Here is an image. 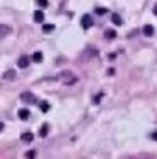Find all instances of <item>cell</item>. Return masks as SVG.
<instances>
[{"mask_svg": "<svg viewBox=\"0 0 157 159\" xmlns=\"http://www.w3.org/2000/svg\"><path fill=\"white\" fill-rule=\"evenodd\" d=\"M61 78H63V81H64L66 85H73V83L78 81V76L73 75V73H69V71H64V73L61 75Z\"/></svg>", "mask_w": 157, "mask_h": 159, "instance_id": "6da1fadb", "label": "cell"}, {"mask_svg": "<svg viewBox=\"0 0 157 159\" xmlns=\"http://www.w3.org/2000/svg\"><path fill=\"white\" fill-rule=\"evenodd\" d=\"M81 25H83V29H89L93 25V19L89 14H85V16L81 17Z\"/></svg>", "mask_w": 157, "mask_h": 159, "instance_id": "7a4b0ae2", "label": "cell"}, {"mask_svg": "<svg viewBox=\"0 0 157 159\" xmlns=\"http://www.w3.org/2000/svg\"><path fill=\"white\" fill-rule=\"evenodd\" d=\"M10 34H12V27H10V25L0 24V39H3V37L10 36Z\"/></svg>", "mask_w": 157, "mask_h": 159, "instance_id": "3957f363", "label": "cell"}, {"mask_svg": "<svg viewBox=\"0 0 157 159\" xmlns=\"http://www.w3.org/2000/svg\"><path fill=\"white\" fill-rule=\"evenodd\" d=\"M142 32H144L145 37H152V36H154V27H152L150 24H145L144 29H142Z\"/></svg>", "mask_w": 157, "mask_h": 159, "instance_id": "277c9868", "label": "cell"}, {"mask_svg": "<svg viewBox=\"0 0 157 159\" xmlns=\"http://www.w3.org/2000/svg\"><path fill=\"white\" fill-rule=\"evenodd\" d=\"M29 117H31L29 108H20V110H19V119H20V120H27Z\"/></svg>", "mask_w": 157, "mask_h": 159, "instance_id": "5b68a950", "label": "cell"}, {"mask_svg": "<svg viewBox=\"0 0 157 159\" xmlns=\"http://www.w3.org/2000/svg\"><path fill=\"white\" fill-rule=\"evenodd\" d=\"M29 63H31V59H29V56H20V58H19V66L20 68H27L29 66Z\"/></svg>", "mask_w": 157, "mask_h": 159, "instance_id": "8992f818", "label": "cell"}, {"mask_svg": "<svg viewBox=\"0 0 157 159\" xmlns=\"http://www.w3.org/2000/svg\"><path fill=\"white\" fill-rule=\"evenodd\" d=\"M34 20L39 22V24H42V22H44V12H42V10H36V12H34Z\"/></svg>", "mask_w": 157, "mask_h": 159, "instance_id": "52a82bcc", "label": "cell"}, {"mask_svg": "<svg viewBox=\"0 0 157 159\" xmlns=\"http://www.w3.org/2000/svg\"><path fill=\"white\" fill-rule=\"evenodd\" d=\"M111 22H113L115 25H122L123 24L122 16H120V14H111Z\"/></svg>", "mask_w": 157, "mask_h": 159, "instance_id": "ba28073f", "label": "cell"}, {"mask_svg": "<svg viewBox=\"0 0 157 159\" xmlns=\"http://www.w3.org/2000/svg\"><path fill=\"white\" fill-rule=\"evenodd\" d=\"M22 100H24V102H36V97L32 95V93L24 92V93H22Z\"/></svg>", "mask_w": 157, "mask_h": 159, "instance_id": "9c48e42d", "label": "cell"}, {"mask_svg": "<svg viewBox=\"0 0 157 159\" xmlns=\"http://www.w3.org/2000/svg\"><path fill=\"white\" fill-rule=\"evenodd\" d=\"M20 139H22L24 142H32V139H34V135H32L31 132H24V134L20 135Z\"/></svg>", "mask_w": 157, "mask_h": 159, "instance_id": "30bf717a", "label": "cell"}, {"mask_svg": "<svg viewBox=\"0 0 157 159\" xmlns=\"http://www.w3.org/2000/svg\"><path fill=\"white\" fill-rule=\"evenodd\" d=\"M105 37H107V39H115V37H117V32H115L113 29H108V31H105Z\"/></svg>", "mask_w": 157, "mask_h": 159, "instance_id": "8fae6325", "label": "cell"}, {"mask_svg": "<svg viewBox=\"0 0 157 159\" xmlns=\"http://www.w3.org/2000/svg\"><path fill=\"white\" fill-rule=\"evenodd\" d=\"M3 78H5V80H14V78H15V71H14V70L5 71V73H3Z\"/></svg>", "mask_w": 157, "mask_h": 159, "instance_id": "7c38bea8", "label": "cell"}, {"mask_svg": "<svg viewBox=\"0 0 157 159\" xmlns=\"http://www.w3.org/2000/svg\"><path fill=\"white\" fill-rule=\"evenodd\" d=\"M32 61H36V63H41V61H42V52L36 51L34 54H32Z\"/></svg>", "mask_w": 157, "mask_h": 159, "instance_id": "4fadbf2b", "label": "cell"}, {"mask_svg": "<svg viewBox=\"0 0 157 159\" xmlns=\"http://www.w3.org/2000/svg\"><path fill=\"white\" fill-rule=\"evenodd\" d=\"M39 108H41V112H47L49 110V102H41Z\"/></svg>", "mask_w": 157, "mask_h": 159, "instance_id": "5bb4252c", "label": "cell"}, {"mask_svg": "<svg viewBox=\"0 0 157 159\" xmlns=\"http://www.w3.org/2000/svg\"><path fill=\"white\" fill-rule=\"evenodd\" d=\"M47 130H49V127H47V125H42V127H41V130H39V135H41V137H46V135H47Z\"/></svg>", "mask_w": 157, "mask_h": 159, "instance_id": "9a60e30c", "label": "cell"}, {"mask_svg": "<svg viewBox=\"0 0 157 159\" xmlns=\"http://www.w3.org/2000/svg\"><path fill=\"white\" fill-rule=\"evenodd\" d=\"M42 29H44V32H51L52 29H54V25H52V24H46V25H42Z\"/></svg>", "mask_w": 157, "mask_h": 159, "instance_id": "2e32d148", "label": "cell"}, {"mask_svg": "<svg viewBox=\"0 0 157 159\" xmlns=\"http://www.w3.org/2000/svg\"><path fill=\"white\" fill-rule=\"evenodd\" d=\"M36 3L39 7H47V3H49V2H47V0H36Z\"/></svg>", "mask_w": 157, "mask_h": 159, "instance_id": "e0dca14e", "label": "cell"}, {"mask_svg": "<svg viewBox=\"0 0 157 159\" xmlns=\"http://www.w3.org/2000/svg\"><path fill=\"white\" fill-rule=\"evenodd\" d=\"M96 14H98V16H103V14H107V9H105V7H98V9H96Z\"/></svg>", "mask_w": 157, "mask_h": 159, "instance_id": "ac0fdd59", "label": "cell"}, {"mask_svg": "<svg viewBox=\"0 0 157 159\" xmlns=\"http://www.w3.org/2000/svg\"><path fill=\"white\" fill-rule=\"evenodd\" d=\"M34 156H36L34 151H27V152H25V157H34Z\"/></svg>", "mask_w": 157, "mask_h": 159, "instance_id": "d6986e66", "label": "cell"}, {"mask_svg": "<svg viewBox=\"0 0 157 159\" xmlns=\"http://www.w3.org/2000/svg\"><path fill=\"white\" fill-rule=\"evenodd\" d=\"M150 139H154V141H157V132H152V134H150Z\"/></svg>", "mask_w": 157, "mask_h": 159, "instance_id": "ffe728a7", "label": "cell"}, {"mask_svg": "<svg viewBox=\"0 0 157 159\" xmlns=\"http://www.w3.org/2000/svg\"><path fill=\"white\" fill-rule=\"evenodd\" d=\"M154 16H157V5L154 7Z\"/></svg>", "mask_w": 157, "mask_h": 159, "instance_id": "44dd1931", "label": "cell"}, {"mask_svg": "<svg viewBox=\"0 0 157 159\" xmlns=\"http://www.w3.org/2000/svg\"><path fill=\"white\" fill-rule=\"evenodd\" d=\"M2 130H3V124L0 122V132H2Z\"/></svg>", "mask_w": 157, "mask_h": 159, "instance_id": "7402d4cb", "label": "cell"}]
</instances>
